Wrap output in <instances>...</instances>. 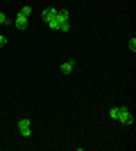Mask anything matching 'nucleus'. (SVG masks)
Masks as SVG:
<instances>
[{"label": "nucleus", "mask_w": 136, "mask_h": 151, "mask_svg": "<svg viewBox=\"0 0 136 151\" xmlns=\"http://www.w3.org/2000/svg\"><path fill=\"white\" fill-rule=\"evenodd\" d=\"M109 115L113 117V120L123 122V124H127V126H134V115L129 113V108H125V106L111 108V111H109Z\"/></svg>", "instance_id": "f257e3e1"}, {"label": "nucleus", "mask_w": 136, "mask_h": 151, "mask_svg": "<svg viewBox=\"0 0 136 151\" xmlns=\"http://www.w3.org/2000/svg\"><path fill=\"white\" fill-rule=\"evenodd\" d=\"M57 23H59V32H68L71 23H68V9H57Z\"/></svg>", "instance_id": "f03ea898"}, {"label": "nucleus", "mask_w": 136, "mask_h": 151, "mask_svg": "<svg viewBox=\"0 0 136 151\" xmlns=\"http://www.w3.org/2000/svg\"><path fill=\"white\" fill-rule=\"evenodd\" d=\"M18 131L23 138H30L32 135V122L27 120V117H23V120H18Z\"/></svg>", "instance_id": "7ed1b4c3"}, {"label": "nucleus", "mask_w": 136, "mask_h": 151, "mask_svg": "<svg viewBox=\"0 0 136 151\" xmlns=\"http://www.w3.org/2000/svg\"><path fill=\"white\" fill-rule=\"evenodd\" d=\"M41 18H43L45 23L55 20V18H57V9H55V7H48V9H43V12H41Z\"/></svg>", "instance_id": "20e7f679"}, {"label": "nucleus", "mask_w": 136, "mask_h": 151, "mask_svg": "<svg viewBox=\"0 0 136 151\" xmlns=\"http://www.w3.org/2000/svg\"><path fill=\"white\" fill-rule=\"evenodd\" d=\"M14 25H16V29H25L27 27V16H23V14H16V20H14Z\"/></svg>", "instance_id": "39448f33"}, {"label": "nucleus", "mask_w": 136, "mask_h": 151, "mask_svg": "<svg viewBox=\"0 0 136 151\" xmlns=\"http://www.w3.org/2000/svg\"><path fill=\"white\" fill-rule=\"evenodd\" d=\"M73 68H75V61L71 59V61H66L64 65H61V72H64V75H71V72H73Z\"/></svg>", "instance_id": "423d86ee"}, {"label": "nucleus", "mask_w": 136, "mask_h": 151, "mask_svg": "<svg viewBox=\"0 0 136 151\" xmlns=\"http://www.w3.org/2000/svg\"><path fill=\"white\" fill-rule=\"evenodd\" d=\"M9 23H12V18H9L5 12H0V25H9Z\"/></svg>", "instance_id": "0eeeda50"}, {"label": "nucleus", "mask_w": 136, "mask_h": 151, "mask_svg": "<svg viewBox=\"0 0 136 151\" xmlns=\"http://www.w3.org/2000/svg\"><path fill=\"white\" fill-rule=\"evenodd\" d=\"M20 14H23V16H30V14H32V7H30V5H25L23 9H20Z\"/></svg>", "instance_id": "6e6552de"}, {"label": "nucleus", "mask_w": 136, "mask_h": 151, "mask_svg": "<svg viewBox=\"0 0 136 151\" xmlns=\"http://www.w3.org/2000/svg\"><path fill=\"white\" fill-rule=\"evenodd\" d=\"M127 45H129V50H132V52H136V38H134V36H132V41H129Z\"/></svg>", "instance_id": "1a4fd4ad"}, {"label": "nucleus", "mask_w": 136, "mask_h": 151, "mask_svg": "<svg viewBox=\"0 0 136 151\" xmlns=\"http://www.w3.org/2000/svg\"><path fill=\"white\" fill-rule=\"evenodd\" d=\"M5 43H7V38L2 36V34H0V47H2V45H5Z\"/></svg>", "instance_id": "9d476101"}]
</instances>
